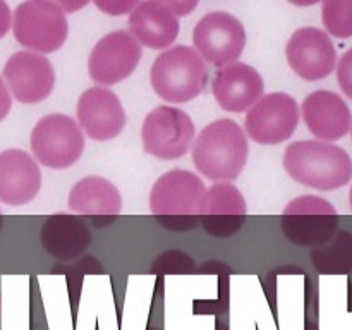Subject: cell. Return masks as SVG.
I'll return each mask as SVG.
<instances>
[{"label": "cell", "mask_w": 352, "mask_h": 330, "mask_svg": "<svg viewBox=\"0 0 352 330\" xmlns=\"http://www.w3.org/2000/svg\"><path fill=\"white\" fill-rule=\"evenodd\" d=\"M250 155L248 136L232 119L213 120L203 127L192 144V162L213 182H232L244 170Z\"/></svg>", "instance_id": "cell-1"}, {"label": "cell", "mask_w": 352, "mask_h": 330, "mask_svg": "<svg viewBox=\"0 0 352 330\" xmlns=\"http://www.w3.org/2000/svg\"><path fill=\"white\" fill-rule=\"evenodd\" d=\"M284 168L296 182L318 191L339 189L352 179L349 153L320 140L289 144L284 153Z\"/></svg>", "instance_id": "cell-2"}, {"label": "cell", "mask_w": 352, "mask_h": 330, "mask_svg": "<svg viewBox=\"0 0 352 330\" xmlns=\"http://www.w3.org/2000/svg\"><path fill=\"white\" fill-rule=\"evenodd\" d=\"M206 186L189 170H168L150 191V212L168 229L195 227L201 213Z\"/></svg>", "instance_id": "cell-3"}, {"label": "cell", "mask_w": 352, "mask_h": 330, "mask_svg": "<svg viewBox=\"0 0 352 330\" xmlns=\"http://www.w3.org/2000/svg\"><path fill=\"white\" fill-rule=\"evenodd\" d=\"M208 69L198 52L177 45L162 52L150 71L151 88L168 103H186L205 89Z\"/></svg>", "instance_id": "cell-4"}, {"label": "cell", "mask_w": 352, "mask_h": 330, "mask_svg": "<svg viewBox=\"0 0 352 330\" xmlns=\"http://www.w3.org/2000/svg\"><path fill=\"white\" fill-rule=\"evenodd\" d=\"M12 31L30 52L52 54L67 40L69 24L64 10L50 0H26L14 10Z\"/></svg>", "instance_id": "cell-5"}, {"label": "cell", "mask_w": 352, "mask_h": 330, "mask_svg": "<svg viewBox=\"0 0 352 330\" xmlns=\"http://www.w3.org/2000/svg\"><path fill=\"white\" fill-rule=\"evenodd\" d=\"M31 151L48 168H67L85 151V134L72 117L50 113L41 117L31 131Z\"/></svg>", "instance_id": "cell-6"}, {"label": "cell", "mask_w": 352, "mask_h": 330, "mask_svg": "<svg viewBox=\"0 0 352 330\" xmlns=\"http://www.w3.org/2000/svg\"><path fill=\"white\" fill-rule=\"evenodd\" d=\"M337 227L339 215L336 206L320 196H299L282 210V230L298 246H322L332 239Z\"/></svg>", "instance_id": "cell-7"}, {"label": "cell", "mask_w": 352, "mask_h": 330, "mask_svg": "<svg viewBox=\"0 0 352 330\" xmlns=\"http://www.w3.org/2000/svg\"><path fill=\"white\" fill-rule=\"evenodd\" d=\"M195 122L191 117L175 107H158L144 117L141 141L144 153L160 160H175L184 157L195 141Z\"/></svg>", "instance_id": "cell-8"}, {"label": "cell", "mask_w": 352, "mask_h": 330, "mask_svg": "<svg viewBox=\"0 0 352 330\" xmlns=\"http://www.w3.org/2000/svg\"><path fill=\"white\" fill-rule=\"evenodd\" d=\"M192 43L203 60L223 67L237 62L246 47V30L229 12H210L198 21Z\"/></svg>", "instance_id": "cell-9"}, {"label": "cell", "mask_w": 352, "mask_h": 330, "mask_svg": "<svg viewBox=\"0 0 352 330\" xmlns=\"http://www.w3.org/2000/svg\"><path fill=\"white\" fill-rule=\"evenodd\" d=\"M299 105L287 93L263 95L246 113L244 129L258 144H278L296 133Z\"/></svg>", "instance_id": "cell-10"}, {"label": "cell", "mask_w": 352, "mask_h": 330, "mask_svg": "<svg viewBox=\"0 0 352 330\" xmlns=\"http://www.w3.org/2000/svg\"><path fill=\"white\" fill-rule=\"evenodd\" d=\"M141 45L127 31H112L93 47L88 72L98 86H112L129 78L141 60Z\"/></svg>", "instance_id": "cell-11"}, {"label": "cell", "mask_w": 352, "mask_h": 330, "mask_svg": "<svg viewBox=\"0 0 352 330\" xmlns=\"http://www.w3.org/2000/svg\"><path fill=\"white\" fill-rule=\"evenodd\" d=\"M289 67L305 81H320L333 72L337 50L325 31L318 28H299L285 47Z\"/></svg>", "instance_id": "cell-12"}, {"label": "cell", "mask_w": 352, "mask_h": 330, "mask_svg": "<svg viewBox=\"0 0 352 330\" xmlns=\"http://www.w3.org/2000/svg\"><path fill=\"white\" fill-rule=\"evenodd\" d=\"M3 79L17 102L38 103L50 96L55 86V71L43 54L21 50L6 62Z\"/></svg>", "instance_id": "cell-13"}, {"label": "cell", "mask_w": 352, "mask_h": 330, "mask_svg": "<svg viewBox=\"0 0 352 330\" xmlns=\"http://www.w3.org/2000/svg\"><path fill=\"white\" fill-rule=\"evenodd\" d=\"M78 124L93 141H110L126 127L127 117L119 96L109 88H88L76 105Z\"/></svg>", "instance_id": "cell-14"}, {"label": "cell", "mask_w": 352, "mask_h": 330, "mask_svg": "<svg viewBox=\"0 0 352 330\" xmlns=\"http://www.w3.org/2000/svg\"><path fill=\"white\" fill-rule=\"evenodd\" d=\"M217 103L227 112H248L265 95L260 72L244 62H232L219 69L212 85Z\"/></svg>", "instance_id": "cell-15"}, {"label": "cell", "mask_w": 352, "mask_h": 330, "mask_svg": "<svg viewBox=\"0 0 352 330\" xmlns=\"http://www.w3.org/2000/svg\"><path fill=\"white\" fill-rule=\"evenodd\" d=\"M301 113L309 133L325 143L340 140L351 131V109L342 96L329 89L309 93L302 102Z\"/></svg>", "instance_id": "cell-16"}, {"label": "cell", "mask_w": 352, "mask_h": 330, "mask_svg": "<svg viewBox=\"0 0 352 330\" xmlns=\"http://www.w3.org/2000/svg\"><path fill=\"white\" fill-rule=\"evenodd\" d=\"M246 213L243 192L232 182H215L206 189L199 219L212 236L227 237L243 227Z\"/></svg>", "instance_id": "cell-17"}, {"label": "cell", "mask_w": 352, "mask_h": 330, "mask_svg": "<svg viewBox=\"0 0 352 330\" xmlns=\"http://www.w3.org/2000/svg\"><path fill=\"white\" fill-rule=\"evenodd\" d=\"M41 188V170L33 157L19 148L0 153V201L21 206L36 198Z\"/></svg>", "instance_id": "cell-18"}, {"label": "cell", "mask_w": 352, "mask_h": 330, "mask_svg": "<svg viewBox=\"0 0 352 330\" xmlns=\"http://www.w3.org/2000/svg\"><path fill=\"white\" fill-rule=\"evenodd\" d=\"M179 30L177 16L158 0H141L129 14L131 36L153 50L170 47L177 40Z\"/></svg>", "instance_id": "cell-19"}, {"label": "cell", "mask_w": 352, "mask_h": 330, "mask_svg": "<svg viewBox=\"0 0 352 330\" xmlns=\"http://www.w3.org/2000/svg\"><path fill=\"white\" fill-rule=\"evenodd\" d=\"M67 205L72 212L81 215L113 217L122 210V198L109 179L88 175L72 186Z\"/></svg>", "instance_id": "cell-20"}, {"label": "cell", "mask_w": 352, "mask_h": 330, "mask_svg": "<svg viewBox=\"0 0 352 330\" xmlns=\"http://www.w3.org/2000/svg\"><path fill=\"white\" fill-rule=\"evenodd\" d=\"M41 243L48 254L58 260H71L88 248L91 234L79 219L65 213L48 217L41 229Z\"/></svg>", "instance_id": "cell-21"}, {"label": "cell", "mask_w": 352, "mask_h": 330, "mask_svg": "<svg viewBox=\"0 0 352 330\" xmlns=\"http://www.w3.org/2000/svg\"><path fill=\"white\" fill-rule=\"evenodd\" d=\"M311 261L320 274H351L352 272V232L339 230L330 241L315 248Z\"/></svg>", "instance_id": "cell-22"}, {"label": "cell", "mask_w": 352, "mask_h": 330, "mask_svg": "<svg viewBox=\"0 0 352 330\" xmlns=\"http://www.w3.org/2000/svg\"><path fill=\"white\" fill-rule=\"evenodd\" d=\"M322 19L336 38L352 36V0H322Z\"/></svg>", "instance_id": "cell-23"}, {"label": "cell", "mask_w": 352, "mask_h": 330, "mask_svg": "<svg viewBox=\"0 0 352 330\" xmlns=\"http://www.w3.org/2000/svg\"><path fill=\"white\" fill-rule=\"evenodd\" d=\"M337 82L344 95L352 100V48L340 57L337 64Z\"/></svg>", "instance_id": "cell-24"}, {"label": "cell", "mask_w": 352, "mask_h": 330, "mask_svg": "<svg viewBox=\"0 0 352 330\" xmlns=\"http://www.w3.org/2000/svg\"><path fill=\"white\" fill-rule=\"evenodd\" d=\"M141 0H93L96 7L107 16H122V14H131Z\"/></svg>", "instance_id": "cell-25"}, {"label": "cell", "mask_w": 352, "mask_h": 330, "mask_svg": "<svg viewBox=\"0 0 352 330\" xmlns=\"http://www.w3.org/2000/svg\"><path fill=\"white\" fill-rule=\"evenodd\" d=\"M158 2L165 3L175 16H188L192 10L198 7L199 0H158Z\"/></svg>", "instance_id": "cell-26"}, {"label": "cell", "mask_w": 352, "mask_h": 330, "mask_svg": "<svg viewBox=\"0 0 352 330\" xmlns=\"http://www.w3.org/2000/svg\"><path fill=\"white\" fill-rule=\"evenodd\" d=\"M10 107H12V96H10L9 88H7L6 81L0 76V122L9 116Z\"/></svg>", "instance_id": "cell-27"}, {"label": "cell", "mask_w": 352, "mask_h": 330, "mask_svg": "<svg viewBox=\"0 0 352 330\" xmlns=\"http://www.w3.org/2000/svg\"><path fill=\"white\" fill-rule=\"evenodd\" d=\"M10 23H12V12H10L6 0H0V38L9 33Z\"/></svg>", "instance_id": "cell-28"}, {"label": "cell", "mask_w": 352, "mask_h": 330, "mask_svg": "<svg viewBox=\"0 0 352 330\" xmlns=\"http://www.w3.org/2000/svg\"><path fill=\"white\" fill-rule=\"evenodd\" d=\"M50 2H54L55 6L60 7L64 12L71 14V12H76V10L82 9V7H86L91 0H50Z\"/></svg>", "instance_id": "cell-29"}, {"label": "cell", "mask_w": 352, "mask_h": 330, "mask_svg": "<svg viewBox=\"0 0 352 330\" xmlns=\"http://www.w3.org/2000/svg\"><path fill=\"white\" fill-rule=\"evenodd\" d=\"M292 6H298V7H309V6H315V3L322 2V0H289Z\"/></svg>", "instance_id": "cell-30"}, {"label": "cell", "mask_w": 352, "mask_h": 330, "mask_svg": "<svg viewBox=\"0 0 352 330\" xmlns=\"http://www.w3.org/2000/svg\"><path fill=\"white\" fill-rule=\"evenodd\" d=\"M349 203H351V208H352V188H351V195H349Z\"/></svg>", "instance_id": "cell-31"}, {"label": "cell", "mask_w": 352, "mask_h": 330, "mask_svg": "<svg viewBox=\"0 0 352 330\" xmlns=\"http://www.w3.org/2000/svg\"><path fill=\"white\" fill-rule=\"evenodd\" d=\"M0 229H2V212H0Z\"/></svg>", "instance_id": "cell-32"}, {"label": "cell", "mask_w": 352, "mask_h": 330, "mask_svg": "<svg viewBox=\"0 0 352 330\" xmlns=\"http://www.w3.org/2000/svg\"><path fill=\"white\" fill-rule=\"evenodd\" d=\"M351 133H352V126H351Z\"/></svg>", "instance_id": "cell-33"}]
</instances>
